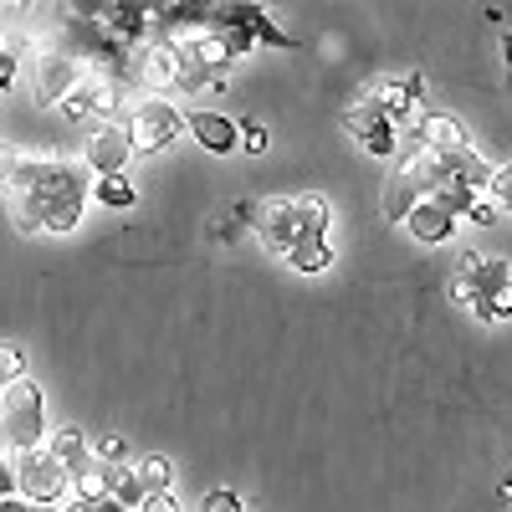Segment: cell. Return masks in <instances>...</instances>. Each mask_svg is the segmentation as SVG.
Instances as JSON below:
<instances>
[{
    "mask_svg": "<svg viewBox=\"0 0 512 512\" xmlns=\"http://www.w3.org/2000/svg\"><path fill=\"white\" fill-rule=\"evenodd\" d=\"M497 216H502V210H497V205H492L487 195H477L472 205H466V216H461V221H472V226H492Z\"/></svg>",
    "mask_w": 512,
    "mask_h": 512,
    "instance_id": "484cf974",
    "label": "cell"
},
{
    "mask_svg": "<svg viewBox=\"0 0 512 512\" xmlns=\"http://www.w3.org/2000/svg\"><path fill=\"white\" fill-rule=\"evenodd\" d=\"M41 451H47L52 461H62V466H77L82 456H88V436H82L77 425H62V431H47Z\"/></svg>",
    "mask_w": 512,
    "mask_h": 512,
    "instance_id": "d6986e66",
    "label": "cell"
},
{
    "mask_svg": "<svg viewBox=\"0 0 512 512\" xmlns=\"http://www.w3.org/2000/svg\"><path fill=\"white\" fill-rule=\"evenodd\" d=\"M400 226H405L415 241H425V246H441V241H451V236H456V226H461V221L451 216V210H446L441 200L420 195V200H415V210H410V216H405Z\"/></svg>",
    "mask_w": 512,
    "mask_h": 512,
    "instance_id": "5bb4252c",
    "label": "cell"
},
{
    "mask_svg": "<svg viewBox=\"0 0 512 512\" xmlns=\"http://www.w3.org/2000/svg\"><path fill=\"white\" fill-rule=\"evenodd\" d=\"M11 159H16V154H11L6 144H0V185H6V175H11Z\"/></svg>",
    "mask_w": 512,
    "mask_h": 512,
    "instance_id": "d6a6232c",
    "label": "cell"
},
{
    "mask_svg": "<svg viewBox=\"0 0 512 512\" xmlns=\"http://www.w3.org/2000/svg\"><path fill=\"white\" fill-rule=\"evenodd\" d=\"M205 512H246L236 492H205Z\"/></svg>",
    "mask_w": 512,
    "mask_h": 512,
    "instance_id": "83f0119b",
    "label": "cell"
},
{
    "mask_svg": "<svg viewBox=\"0 0 512 512\" xmlns=\"http://www.w3.org/2000/svg\"><path fill=\"white\" fill-rule=\"evenodd\" d=\"M344 128H349V134L374 154V159H395V149H400V139H395V123L390 118H384V108L374 103V93L364 88L349 108H344Z\"/></svg>",
    "mask_w": 512,
    "mask_h": 512,
    "instance_id": "8992f818",
    "label": "cell"
},
{
    "mask_svg": "<svg viewBox=\"0 0 512 512\" xmlns=\"http://www.w3.org/2000/svg\"><path fill=\"white\" fill-rule=\"evenodd\" d=\"M6 205L26 236L52 231L67 236L82 221V205L93 195V175L77 159H57V154H16L11 175H6Z\"/></svg>",
    "mask_w": 512,
    "mask_h": 512,
    "instance_id": "6da1fadb",
    "label": "cell"
},
{
    "mask_svg": "<svg viewBox=\"0 0 512 512\" xmlns=\"http://www.w3.org/2000/svg\"><path fill=\"white\" fill-rule=\"evenodd\" d=\"M88 200H98L108 210H134L139 205V190L128 185V175H103V180H93V195Z\"/></svg>",
    "mask_w": 512,
    "mask_h": 512,
    "instance_id": "ffe728a7",
    "label": "cell"
},
{
    "mask_svg": "<svg viewBox=\"0 0 512 512\" xmlns=\"http://www.w3.org/2000/svg\"><path fill=\"white\" fill-rule=\"evenodd\" d=\"M374 103L384 108V118H390L395 128L400 123H420V72L410 67V72H395V77H384L379 88H374Z\"/></svg>",
    "mask_w": 512,
    "mask_h": 512,
    "instance_id": "8fae6325",
    "label": "cell"
},
{
    "mask_svg": "<svg viewBox=\"0 0 512 512\" xmlns=\"http://www.w3.org/2000/svg\"><path fill=\"white\" fill-rule=\"evenodd\" d=\"M497 210H512V159H502L492 175H487V190H482Z\"/></svg>",
    "mask_w": 512,
    "mask_h": 512,
    "instance_id": "7402d4cb",
    "label": "cell"
},
{
    "mask_svg": "<svg viewBox=\"0 0 512 512\" xmlns=\"http://www.w3.org/2000/svg\"><path fill=\"white\" fill-rule=\"evenodd\" d=\"M185 128L200 139V149H210V154H236V118L210 113V108H195V113L185 118Z\"/></svg>",
    "mask_w": 512,
    "mask_h": 512,
    "instance_id": "9a60e30c",
    "label": "cell"
},
{
    "mask_svg": "<svg viewBox=\"0 0 512 512\" xmlns=\"http://www.w3.org/2000/svg\"><path fill=\"white\" fill-rule=\"evenodd\" d=\"M502 62H507V72H512V31H502Z\"/></svg>",
    "mask_w": 512,
    "mask_h": 512,
    "instance_id": "836d02e7",
    "label": "cell"
},
{
    "mask_svg": "<svg viewBox=\"0 0 512 512\" xmlns=\"http://www.w3.org/2000/svg\"><path fill=\"white\" fill-rule=\"evenodd\" d=\"M41 441H47V400H41V384L21 374L0 395V451L26 456V451H41Z\"/></svg>",
    "mask_w": 512,
    "mask_h": 512,
    "instance_id": "3957f363",
    "label": "cell"
},
{
    "mask_svg": "<svg viewBox=\"0 0 512 512\" xmlns=\"http://www.w3.org/2000/svg\"><path fill=\"white\" fill-rule=\"evenodd\" d=\"M415 139L431 149L436 159H451V154H461V149H472V139H466V123L451 118V113H420Z\"/></svg>",
    "mask_w": 512,
    "mask_h": 512,
    "instance_id": "4fadbf2b",
    "label": "cell"
},
{
    "mask_svg": "<svg viewBox=\"0 0 512 512\" xmlns=\"http://www.w3.org/2000/svg\"><path fill=\"white\" fill-rule=\"evenodd\" d=\"M415 200H420V190L405 180V175H395L390 169V180H384V195H379V210H384V221L390 226H400L410 210H415Z\"/></svg>",
    "mask_w": 512,
    "mask_h": 512,
    "instance_id": "e0dca14e",
    "label": "cell"
},
{
    "mask_svg": "<svg viewBox=\"0 0 512 512\" xmlns=\"http://www.w3.org/2000/svg\"><path fill=\"white\" fill-rule=\"evenodd\" d=\"M472 287H477V297H472V313L477 318H487V323H502V318H512V267L502 262V256H482V267L472 272Z\"/></svg>",
    "mask_w": 512,
    "mask_h": 512,
    "instance_id": "9c48e42d",
    "label": "cell"
},
{
    "mask_svg": "<svg viewBox=\"0 0 512 512\" xmlns=\"http://www.w3.org/2000/svg\"><path fill=\"white\" fill-rule=\"evenodd\" d=\"M134 482H139L144 497L149 492H169V487H175V461H169V456H144L134 466Z\"/></svg>",
    "mask_w": 512,
    "mask_h": 512,
    "instance_id": "44dd1931",
    "label": "cell"
},
{
    "mask_svg": "<svg viewBox=\"0 0 512 512\" xmlns=\"http://www.w3.org/2000/svg\"><path fill=\"white\" fill-rule=\"evenodd\" d=\"M82 77H88V67H82L77 57H62V52L41 57V62H36V98H41V103H62Z\"/></svg>",
    "mask_w": 512,
    "mask_h": 512,
    "instance_id": "7c38bea8",
    "label": "cell"
},
{
    "mask_svg": "<svg viewBox=\"0 0 512 512\" xmlns=\"http://www.w3.org/2000/svg\"><path fill=\"white\" fill-rule=\"evenodd\" d=\"M26 374V354L16 349V344H0V390H6V384H16Z\"/></svg>",
    "mask_w": 512,
    "mask_h": 512,
    "instance_id": "cb8c5ba5",
    "label": "cell"
},
{
    "mask_svg": "<svg viewBox=\"0 0 512 512\" xmlns=\"http://www.w3.org/2000/svg\"><path fill=\"white\" fill-rule=\"evenodd\" d=\"M67 497H82V502H93V497H108V466L88 451L77 466H67Z\"/></svg>",
    "mask_w": 512,
    "mask_h": 512,
    "instance_id": "2e32d148",
    "label": "cell"
},
{
    "mask_svg": "<svg viewBox=\"0 0 512 512\" xmlns=\"http://www.w3.org/2000/svg\"><path fill=\"white\" fill-rule=\"evenodd\" d=\"M0 512H31V502L16 492V497H0Z\"/></svg>",
    "mask_w": 512,
    "mask_h": 512,
    "instance_id": "1f68e13d",
    "label": "cell"
},
{
    "mask_svg": "<svg viewBox=\"0 0 512 512\" xmlns=\"http://www.w3.org/2000/svg\"><path fill=\"white\" fill-rule=\"evenodd\" d=\"M16 72H21L16 52H6V47H0V93H6V88H16Z\"/></svg>",
    "mask_w": 512,
    "mask_h": 512,
    "instance_id": "4dcf8cb0",
    "label": "cell"
},
{
    "mask_svg": "<svg viewBox=\"0 0 512 512\" xmlns=\"http://www.w3.org/2000/svg\"><path fill=\"white\" fill-rule=\"evenodd\" d=\"M256 236L272 256H287L297 241L328 236V200L323 195H272L256 205Z\"/></svg>",
    "mask_w": 512,
    "mask_h": 512,
    "instance_id": "7a4b0ae2",
    "label": "cell"
},
{
    "mask_svg": "<svg viewBox=\"0 0 512 512\" xmlns=\"http://www.w3.org/2000/svg\"><path fill=\"white\" fill-rule=\"evenodd\" d=\"M134 512H180V502H175V492H149Z\"/></svg>",
    "mask_w": 512,
    "mask_h": 512,
    "instance_id": "f1b7e54d",
    "label": "cell"
},
{
    "mask_svg": "<svg viewBox=\"0 0 512 512\" xmlns=\"http://www.w3.org/2000/svg\"><path fill=\"white\" fill-rule=\"evenodd\" d=\"M236 149L267 154V128H262V123H236Z\"/></svg>",
    "mask_w": 512,
    "mask_h": 512,
    "instance_id": "d4e9b609",
    "label": "cell"
},
{
    "mask_svg": "<svg viewBox=\"0 0 512 512\" xmlns=\"http://www.w3.org/2000/svg\"><path fill=\"white\" fill-rule=\"evenodd\" d=\"M287 267H297V272H328L333 267V246H328V236H308V241H297L292 251H287Z\"/></svg>",
    "mask_w": 512,
    "mask_h": 512,
    "instance_id": "ac0fdd59",
    "label": "cell"
},
{
    "mask_svg": "<svg viewBox=\"0 0 512 512\" xmlns=\"http://www.w3.org/2000/svg\"><path fill=\"white\" fill-rule=\"evenodd\" d=\"M88 451H93L103 466H128V456H134V446H128L123 436H103V441H98V446H88Z\"/></svg>",
    "mask_w": 512,
    "mask_h": 512,
    "instance_id": "603a6c76",
    "label": "cell"
},
{
    "mask_svg": "<svg viewBox=\"0 0 512 512\" xmlns=\"http://www.w3.org/2000/svg\"><path fill=\"white\" fill-rule=\"evenodd\" d=\"M139 82H144V93H159V98H169L185 82V57H180V47L175 41H149V47L139 52Z\"/></svg>",
    "mask_w": 512,
    "mask_h": 512,
    "instance_id": "30bf717a",
    "label": "cell"
},
{
    "mask_svg": "<svg viewBox=\"0 0 512 512\" xmlns=\"http://www.w3.org/2000/svg\"><path fill=\"white\" fill-rule=\"evenodd\" d=\"M205 26L210 31H221L231 47H236V57H246L251 47H297V41L256 6V0H210V16H205Z\"/></svg>",
    "mask_w": 512,
    "mask_h": 512,
    "instance_id": "277c9868",
    "label": "cell"
},
{
    "mask_svg": "<svg viewBox=\"0 0 512 512\" xmlns=\"http://www.w3.org/2000/svg\"><path fill=\"white\" fill-rule=\"evenodd\" d=\"M123 123H128V139H134V154H159V149H169L180 139L185 113L169 98H159V93H144Z\"/></svg>",
    "mask_w": 512,
    "mask_h": 512,
    "instance_id": "5b68a950",
    "label": "cell"
},
{
    "mask_svg": "<svg viewBox=\"0 0 512 512\" xmlns=\"http://www.w3.org/2000/svg\"><path fill=\"white\" fill-rule=\"evenodd\" d=\"M0 497H16V456L0 451Z\"/></svg>",
    "mask_w": 512,
    "mask_h": 512,
    "instance_id": "f546056e",
    "label": "cell"
},
{
    "mask_svg": "<svg viewBox=\"0 0 512 512\" xmlns=\"http://www.w3.org/2000/svg\"><path fill=\"white\" fill-rule=\"evenodd\" d=\"M16 492H21L26 502H47V507H57V502L67 497V466L52 461L47 451H26V456H16Z\"/></svg>",
    "mask_w": 512,
    "mask_h": 512,
    "instance_id": "ba28073f",
    "label": "cell"
},
{
    "mask_svg": "<svg viewBox=\"0 0 512 512\" xmlns=\"http://www.w3.org/2000/svg\"><path fill=\"white\" fill-rule=\"evenodd\" d=\"M128 159H134V139H128V123L123 118H103L93 128L88 149H82V164H88V175L103 180V175H123Z\"/></svg>",
    "mask_w": 512,
    "mask_h": 512,
    "instance_id": "52a82bcc",
    "label": "cell"
},
{
    "mask_svg": "<svg viewBox=\"0 0 512 512\" xmlns=\"http://www.w3.org/2000/svg\"><path fill=\"white\" fill-rule=\"evenodd\" d=\"M62 512H128V507H118L113 497H93V502H82V497H67V507Z\"/></svg>",
    "mask_w": 512,
    "mask_h": 512,
    "instance_id": "4316f807",
    "label": "cell"
}]
</instances>
